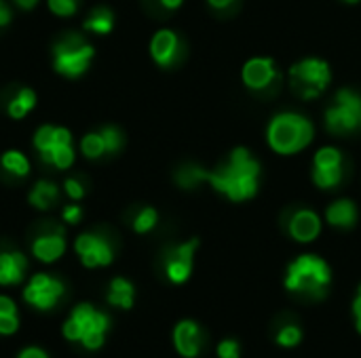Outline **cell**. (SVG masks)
Segmentation results:
<instances>
[{
    "label": "cell",
    "mask_w": 361,
    "mask_h": 358,
    "mask_svg": "<svg viewBox=\"0 0 361 358\" xmlns=\"http://www.w3.org/2000/svg\"><path fill=\"white\" fill-rule=\"evenodd\" d=\"M61 215H63V222L66 224H72L74 226V224H78L82 219V209L78 205H68Z\"/></svg>",
    "instance_id": "836d02e7"
},
{
    "label": "cell",
    "mask_w": 361,
    "mask_h": 358,
    "mask_svg": "<svg viewBox=\"0 0 361 358\" xmlns=\"http://www.w3.org/2000/svg\"><path fill=\"white\" fill-rule=\"evenodd\" d=\"M34 148L40 152L44 162H51L57 169H68L74 162L72 135L63 127H40L34 135Z\"/></svg>",
    "instance_id": "8992f818"
},
{
    "label": "cell",
    "mask_w": 361,
    "mask_h": 358,
    "mask_svg": "<svg viewBox=\"0 0 361 358\" xmlns=\"http://www.w3.org/2000/svg\"><path fill=\"white\" fill-rule=\"evenodd\" d=\"M161 4H163L165 8H178V6L182 4V0H161Z\"/></svg>",
    "instance_id": "ab89813d"
},
{
    "label": "cell",
    "mask_w": 361,
    "mask_h": 358,
    "mask_svg": "<svg viewBox=\"0 0 361 358\" xmlns=\"http://www.w3.org/2000/svg\"><path fill=\"white\" fill-rule=\"evenodd\" d=\"M63 251H66V238H63V232L59 228L38 234L32 243V253L42 264L57 262L63 255Z\"/></svg>",
    "instance_id": "4fadbf2b"
},
{
    "label": "cell",
    "mask_w": 361,
    "mask_h": 358,
    "mask_svg": "<svg viewBox=\"0 0 361 358\" xmlns=\"http://www.w3.org/2000/svg\"><path fill=\"white\" fill-rule=\"evenodd\" d=\"M57 196H59L57 186H55L53 181L42 179V181H38V184L32 188V192H30V203H32V207H36V209H40V211H47V209H51V207L57 203Z\"/></svg>",
    "instance_id": "d6986e66"
},
{
    "label": "cell",
    "mask_w": 361,
    "mask_h": 358,
    "mask_svg": "<svg viewBox=\"0 0 361 358\" xmlns=\"http://www.w3.org/2000/svg\"><path fill=\"white\" fill-rule=\"evenodd\" d=\"M17 358H49V357H47V352H44V350H40V348H25V350H21V352H19V357Z\"/></svg>",
    "instance_id": "e575fe53"
},
{
    "label": "cell",
    "mask_w": 361,
    "mask_h": 358,
    "mask_svg": "<svg viewBox=\"0 0 361 358\" xmlns=\"http://www.w3.org/2000/svg\"><path fill=\"white\" fill-rule=\"evenodd\" d=\"M93 59V46L78 34H68L53 46V65L61 76L76 78L87 72Z\"/></svg>",
    "instance_id": "5b68a950"
},
{
    "label": "cell",
    "mask_w": 361,
    "mask_h": 358,
    "mask_svg": "<svg viewBox=\"0 0 361 358\" xmlns=\"http://www.w3.org/2000/svg\"><path fill=\"white\" fill-rule=\"evenodd\" d=\"M0 165L6 173L15 175V177H25L30 173V160L25 158V154H21L19 150H8L2 154Z\"/></svg>",
    "instance_id": "603a6c76"
},
{
    "label": "cell",
    "mask_w": 361,
    "mask_h": 358,
    "mask_svg": "<svg viewBox=\"0 0 361 358\" xmlns=\"http://www.w3.org/2000/svg\"><path fill=\"white\" fill-rule=\"evenodd\" d=\"M76 255L80 257V262L87 268H102V266H110L114 260V251L112 245L99 236V234H80L74 243Z\"/></svg>",
    "instance_id": "30bf717a"
},
{
    "label": "cell",
    "mask_w": 361,
    "mask_h": 358,
    "mask_svg": "<svg viewBox=\"0 0 361 358\" xmlns=\"http://www.w3.org/2000/svg\"><path fill=\"white\" fill-rule=\"evenodd\" d=\"M27 270V260L19 251L0 253V285H17L23 281Z\"/></svg>",
    "instance_id": "e0dca14e"
},
{
    "label": "cell",
    "mask_w": 361,
    "mask_h": 358,
    "mask_svg": "<svg viewBox=\"0 0 361 358\" xmlns=\"http://www.w3.org/2000/svg\"><path fill=\"white\" fill-rule=\"evenodd\" d=\"M15 2H17L19 8H25V11H30V8H34L38 4V0H15Z\"/></svg>",
    "instance_id": "74e56055"
},
{
    "label": "cell",
    "mask_w": 361,
    "mask_h": 358,
    "mask_svg": "<svg viewBox=\"0 0 361 358\" xmlns=\"http://www.w3.org/2000/svg\"><path fill=\"white\" fill-rule=\"evenodd\" d=\"M133 285L125 279H114L110 283V289H108V302L112 306H118L123 310H129L133 306Z\"/></svg>",
    "instance_id": "ffe728a7"
},
{
    "label": "cell",
    "mask_w": 361,
    "mask_h": 358,
    "mask_svg": "<svg viewBox=\"0 0 361 358\" xmlns=\"http://www.w3.org/2000/svg\"><path fill=\"white\" fill-rule=\"evenodd\" d=\"M214 8H226V6H231L235 0H207Z\"/></svg>",
    "instance_id": "8d00e7d4"
},
{
    "label": "cell",
    "mask_w": 361,
    "mask_h": 358,
    "mask_svg": "<svg viewBox=\"0 0 361 358\" xmlns=\"http://www.w3.org/2000/svg\"><path fill=\"white\" fill-rule=\"evenodd\" d=\"M205 333L195 321H180L173 329V346L184 358H197L203 350Z\"/></svg>",
    "instance_id": "7c38bea8"
},
{
    "label": "cell",
    "mask_w": 361,
    "mask_h": 358,
    "mask_svg": "<svg viewBox=\"0 0 361 358\" xmlns=\"http://www.w3.org/2000/svg\"><path fill=\"white\" fill-rule=\"evenodd\" d=\"M275 78H277V70L271 59L258 57V59L247 61L243 68V80L254 91H264L267 87L275 82Z\"/></svg>",
    "instance_id": "5bb4252c"
},
{
    "label": "cell",
    "mask_w": 361,
    "mask_h": 358,
    "mask_svg": "<svg viewBox=\"0 0 361 358\" xmlns=\"http://www.w3.org/2000/svg\"><path fill=\"white\" fill-rule=\"evenodd\" d=\"M290 76H292L294 91L305 99H313L328 87L330 68L322 59H305V61L292 65Z\"/></svg>",
    "instance_id": "52a82bcc"
},
{
    "label": "cell",
    "mask_w": 361,
    "mask_h": 358,
    "mask_svg": "<svg viewBox=\"0 0 361 358\" xmlns=\"http://www.w3.org/2000/svg\"><path fill=\"white\" fill-rule=\"evenodd\" d=\"M353 314H355V319H361V295H357L353 302Z\"/></svg>",
    "instance_id": "f35d334b"
},
{
    "label": "cell",
    "mask_w": 361,
    "mask_h": 358,
    "mask_svg": "<svg viewBox=\"0 0 361 358\" xmlns=\"http://www.w3.org/2000/svg\"><path fill=\"white\" fill-rule=\"evenodd\" d=\"M260 165L252 160L250 152L239 148L233 152L231 162L214 173L203 169V181H209L218 192L226 194L231 200H245L256 194Z\"/></svg>",
    "instance_id": "6da1fadb"
},
{
    "label": "cell",
    "mask_w": 361,
    "mask_h": 358,
    "mask_svg": "<svg viewBox=\"0 0 361 358\" xmlns=\"http://www.w3.org/2000/svg\"><path fill=\"white\" fill-rule=\"evenodd\" d=\"M8 21H11V8L0 0V27H2V25H6Z\"/></svg>",
    "instance_id": "d590c367"
},
{
    "label": "cell",
    "mask_w": 361,
    "mask_h": 358,
    "mask_svg": "<svg viewBox=\"0 0 361 358\" xmlns=\"http://www.w3.org/2000/svg\"><path fill=\"white\" fill-rule=\"evenodd\" d=\"M326 124L332 133L345 135L361 129V97L353 91H338L336 106L326 112Z\"/></svg>",
    "instance_id": "ba28073f"
},
{
    "label": "cell",
    "mask_w": 361,
    "mask_h": 358,
    "mask_svg": "<svg viewBox=\"0 0 361 358\" xmlns=\"http://www.w3.org/2000/svg\"><path fill=\"white\" fill-rule=\"evenodd\" d=\"M275 342L281 346V348H296L300 342H302V329L298 325H286L279 329Z\"/></svg>",
    "instance_id": "484cf974"
},
{
    "label": "cell",
    "mask_w": 361,
    "mask_h": 358,
    "mask_svg": "<svg viewBox=\"0 0 361 358\" xmlns=\"http://www.w3.org/2000/svg\"><path fill=\"white\" fill-rule=\"evenodd\" d=\"M63 295V283L49 274H34L23 289V300L38 308V310H51L59 304Z\"/></svg>",
    "instance_id": "9c48e42d"
},
{
    "label": "cell",
    "mask_w": 361,
    "mask_h": 358,
    "mask_svg": "<svg viewBox=\"0 0 361 358\" xmlns=\"http://www.w3.org/2000/svg\"><path fill=\"white\" fill-rule=\"evenodd\" d=\"M343 156L336 148H322L315 154V167L317 169H332V167H341Z\"/></svg>",
    "instance_id": "f1b7e54d"
},
{
    "label": "cell",
    "mask_w": 361,
    "mask_h": 358,
    "mask_svg": "<svg viewBox=\"0 0 361 358\" xmlns=\"http://www.w3.org/2000/svg\"><path fill=\"white\" fill-rule=\"evenodd\" d=\"M347 2H357V0H347Z\"/></svg>",
    "instance_id": "7bdbcfd3"
},
{
    "label": "cell",
    "mask_w": 361,
    "mask_h": 358,
    "mask_svg": "<svg viewBox=\"0 0 361 358\" xmlns=\"http://www.w3.org/2000/svg\"><path fill=\"white\" fill-rule=\"evenodd\" d=\"M322 232V222L313 211L300 209L292 215L290 219V234L298 241V243H311L319 236Z\"/></svg>",
    "instance_id": "2e32d148"
},
{
    "label": "cell",
    "mask_w": 361,
    "mask_h": 358,
    "mask_svg": "<svg viewBox=\"0 0 361 358\" xmlns=\"http://www.w3.org/2000/svg\"><path fill=\"white\" fill-rule=\"evenodd\" d=\"M112 25H114V17H112V13H110L108 8H104V6L95 8V11L87 17V21H85V30L95 32V34H108V32H112Z\"/></svg>",
    "instance_id": "cb8c5ba5"
},
{
    "label": "cell",
    "mask_w": 361,
    "mask_h": 358,
    "mask_svg": "<svg viewBox=\"0 0 361 358\" xmlns=\"http://www.w3.org/2000/svg\"><path fill=\"white\" fill-rule=\"evenodd\" d=\"M150 53H152V59L159 63V65H171L180 53V40L178 36L171 32V30H161L154 34L152 42H150Z\"/></svg>",
    "instance_id": "9a60e30c"
},
{
    "label": "cell",
    "mask_w": 361,
    "mask_h": 358,
    "mask_svg": "<svg viewBox=\"0 0 361 358\" xmlns=\"http://www.w3.org/2000/svg\"><path fill=\"white\" fill-rule=\"evenodd\" d=\"M313 179L319 188H334L343 179V171H341V167H332V169H317L315 167Z\"/></svg>",
    "instance_id": "4316f807"
},
{
    "label": "cell",
    "mask_w": 361,
    "mask_h": 358,
    "mask_svg": "<svg viewBox=\"0 0 361 358\" xmlns=\"http://www.w3.org/2000/svg\"><path fill=\"white\" fill-rule=\"evenodd\" d=\"M63 188H66V194H68L72 200H80V198L85 196V188H82V184H80L76 177H68L66 184H63Z\"/></svg>",
    "instance_id": "d6a6232c"
},
{
    "label": "cell",
    "mask_w": 361,
    "mask_h": 358,
    "mask_svg": "<svg viewBox=\"0 0 361 358\" xmlns=\"http://www.w3.org/2000/svg\"><path fill=\"white\" fill-rule=\"evenodd\" d=\"M49 8L59 17H70L78 8V0H49Z\"/></svg>",
    "instance_id": "4dcf8cb0"
},
{
    "label": "cell",
    "mask_w": 361,
    "mask_h": 358,
    "mask_svg": "<svg viewBox=\"0 0 361 358\" xmlns=\"http://www.w3.org/2000/svg\"><path fill=\"white\" fill-rule=\"evenodd\" d=\"M216 352H218V358H241V346L235 340H222Z\"/></svg>",
    "instance_id": "1f68e13d"
},
{
    "label": "cell",
    "mask_w": 361,
    "mask_h": 358,
    "mask_svg": "<svg viewBox=\"0 0 361 358\" xmlns=\"http://www.w3.org/2000/svg\"><path fill=\"white\" fill-rule=\"evenodd\" d=\"M332 283L330 266L317 255H300L294 260L286 274V289L313 300H324Z\"/></svg>",
    "instance_id": "7a4b0ae2"
},
{
    "label": "cell",
    "mask_w": 361,
    "mask_h": 358,
    "mask_svg": "<svg viewBox=\"0 0 361 358\" xmlns=\"http://www.w3.org/2000/svg\"><path fill=\"white\" fill-rule=\"evenodd\" d=\"M157 219H159L157 211H154L152 207H146V209H142V211L135 215V219H133V230L140 232V234H146V232H150V230L157 226Z\"/></svg>",
    "instance_id": "83f0119b"
},
{
    "label": "cell",
    "mask_w": 361,
    "mask_h": 358,
    "mask_svg": "<svg viewBox=\"0 0 361 358\" xmlns=\"http://www.w3.org/2000/svg\"><path fill=\"white\" fill-rule=\"evenodd\" d=\"M313 139V124L294 112H286L273 118L269 127V143L279 154H294L307 148Z\"/></svg>",
    "instance_id": "277c9868"
},
{
    "label": "cell",
    "mask_w": 361,
    "mask_h": 358,
    "mask_svg": "<svg viewBox=\"0 0 361 358\" xmlns=\"http://www.w3.org/2000/svg\"><path fill=\"white\" fill-rule=\"evenodd\" d=\"M199 247V241L192 238L188 243H182L178 247H171L165 253V274L173 285H182L190 279L192 272V257Z\"/></svg>",
    "instance_id": "8fae6325"
},
{
    "label": "cell",
    "mask_w": 361,
    "mask_h": 358,
    "mask_svg": "<svg viewBox=\"0 0 361 358\" xmlns=\"http://www.w3.org/2000/svg\"><path fill=\"white\" fill-rule=\"evenodd\" d=\"M108 329V314L95 310L91 304H78L63 325V338L70 342H80L87 350H99Z\"/></svg>",
    "instance_id": "3957f363"
},
{
    "label": "cell",
    "mask_w": 361,
    "mask_h": 358,
    "mask_svg": "<svg viewBox=\"0 0 361 358\" xmlns=\"http://www.w3.org/2000/svg\"><path fill=\"white\" fill-rule=\"evenodd\" d=\"M328 224L334 228H351L357 219V209L351 200H336L328 207Z\"/></svg>",
    "instance_id": "ac0fdd59"
},
{
    "label": "cell",
    "mask_w": 361,
    "mask_h": 358,
    "mask_svg": "<svg viewBox=\"0 0 361 358\" xmlns=\"http://www.w3.org/2000/svg\"><path fill=\"white\" fill-rule=\"evenodd\" d=\"M34 106H36V93H34L32 89L23 87V89H19V93L8 101L6 112H8L11 118L19 120V118H23Z\"/></svg>",
    "instance_id": "44dd1931"
},
{
    "label": "cell",
    "mask_w": 361,
    "mask_h": 358,
    "mask_svg": "<svg viewBox=\"0 0 361 358\" xmlns=\"http://www.w3.org/2000/svg\"><path fill=\"white\" fill-rule=\"evenodd\" d=\"M355 329H357V333L361 335V319H355Z\"/></svg>",
    "instance_id": "60d3db41"
},
{
    "label": "cell",
    "mask_w": 361,
    "mask_h": 358,
    "mask_svg": "<svg viewBox=\"0 0 361 358\" xmlns=\"http://www.w3.org/2000/svg\"><path fill=\"white\" fill-rule=\"evenodd\" d=\"M99 133H102V137H104L106 152L114 154V152L121 150V146H123V135H121V131H118L116 127H104Z\"/></svg>",
    "instance_id": "f546056e"
},
{
    "label": "cell",
    "mask_w": 361,
    "mask_h": 358,
    "mask_svg": "<svg viewBox=\"0 0 361 358\" xmlns=\"http://www.w3.org/2000/svg\"><path fill=\"white\" fill-rule=\"evenodd\" d=\"M80 152L87 158H91V160L99 158L106 152V143H104L102 133H89V135H85L82 141H80Z\"/></svg>",
    "instance_id": "d4e9b609"
},
{
    "label": "cell",
    "mask_w": 361,
    "mask_h": 358,
    "mask_svg": "<svg viewBox=\"0 0 361 358\" xmlns=\"http://www.w3.org/2000/svg\"><path fill=\"white\" fill-rule=\"evenodd\" d=\"M357 295H361V285H360V291H357Z\"/></svg>",
    "instance_id": "b9f144b4"
},
{
    "label": "cell",
    "mask_w": 361,
    "mask_h": 358,
    "mask_svg": "<svg viewBox=\"0 0 361 358\" xmlns=\"http://www.w3.org/2000/svg\"><path fill=\"white\" fill-rule=\"evenodd\" d=\"M19 327L17 306L11 298L0 295V335H13Z\"/></svg>",
    "instance_id": "7402d4cb"
}]
</instances>
